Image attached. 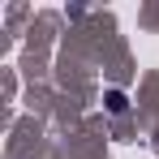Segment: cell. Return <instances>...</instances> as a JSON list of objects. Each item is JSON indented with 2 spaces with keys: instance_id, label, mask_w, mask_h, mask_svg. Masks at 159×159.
Returning <instances> with one entry per match:
<instances>
[{
  "instance_id": "6da1fadb",
  "label": "cell",
  "mask_w": 159,
  "mask_h": 159,
  "mask_svg": "<svg viewBox=\"0 0 159 159\" xmlns=\"http://www.w3.org/2000/svg\"><path fill=\"white\" fill-rule=\"evenodd\" d=\"M103 103L112 107V112H125V107H129V99H125L120 90H107V95H103Z\"/></svg>"
}]
</instances>
